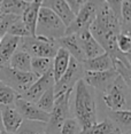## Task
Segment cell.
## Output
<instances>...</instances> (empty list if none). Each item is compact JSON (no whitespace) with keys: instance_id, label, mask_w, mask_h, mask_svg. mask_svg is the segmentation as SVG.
Wrapping results in <instances>:
<instances>
[{"instance_id":"obj_1","label":"cell","mask_w":131,"mask_h":134,"mask_svg":"<svg viewBox=\"0 0 131 134\" xmlns=\"http://www.w3.org/2000/svg\"><path fill=\"white\" fill-rule=\"evenodd\" d=\"M70 116L77 120L82 131L98 123L97 92L81 79L70 95Z\"/></svg>"},{"instance_id":"obj_2","label":"cell","mask_w":131,"mask_h":134,"mask_svg":"<svg viewBox=\"0 0 131 134\" xmlns=\"http://www.w3.org/2000/svg\"><path fill=\"white\" fill-rule=\"evenodd\" d=\"M100 100L111 111L130 110V86H128L123 79L117 76L108 90L105 93L100 94Z\"/></svg>"},{"instance_id":"obj_3","label":"cell","mask_w":131,"mask_h":134,"mask_svg":"<svg viewBox=\"0 0 131 134\" xmlns=\"http://www.w3.org/2000/svg\"><path fill=\"white\" fill-rule=\"evenodd\" d=\"M67 26L53 12L47 8L40 7L38 20L36 24L35 36L46 38L50 40H57L66 35Z\"/></svg>"},{"instance_id":"obj_4","label":"cell","mask_w":131,"mask_h":134,"mask_svg":"<svg viewBox=\"0 0 131 134\" xmlns=\"http://www.w3.org/2000/svg\"><path fill=\"white\" fill-rule=\"evenodd\" d=\"M19 48L28 53L31 57H46L53 59L59 49L56 40H50L46 38L30 36L25 38H20Z\"/></svg>"},{"instance_id":"obj_5","label":"cell","mask_w":131,"mask_h":134,"mask_svg":"<svg viewBox=\"0 0 131 134\" xmlns=\"http://www.w3.org/2000/svg\"><path fill=\"white\" fill-rule=\"evenodd\" d=\"M72 91L63 93L62 95L55 97L53 109L50 112L48 121L46 123V132L47 134H59L62 124L67 118L70 116V95Z\"/></svg>"},{"instance_id":"obj_6","label":"cell","mask_w":131,"mask_h":134,"mask_svg":"<svg viewBox=\"0 0 131 134\" xmlns=\"http://www.w3.org/2000/svg\"><path fill=\"white\" fill-rule=\"evenodd\" d=\"M37 76L32 72H23L12 69L9 66L0 68V81L11 87L19 95L25 92L37 80Z\"/></svg>"},{"instance_id":"obj_7","label":"cell","mask_w":131,"mask_h":134,"mask_svg":"<svg viewBox=\"0 0 131 134\" xmlns=\"http://www.w3.org/2000/svg\"><path fill=\"white\" fill-rule=\"evenodd\" d=\"M102 2V0H86L80 8V10L76 13L72 22L67 26L66 35H72L81 30L89 29L96 19L97 12Z\"/></svg>"},{"instance_id":"obj_8","label":"cell","mask_w":131,"mask_h":134,"mask_svg":"<svg viewBox=\"0 0 131 134\" xmlns=\"http://www.w3.org/2000/svg\"><path fill=\"white\" fill-rule=\"evenodd\" d=\"M84 69L82 66V63L78 62L77 60L70 57V62L67 68L66 72L61 76V78L57 81L54 83V95L55 97L62 95L63 93L72 91L75 85L83 79L84 77Z\"/></svg>"},{"instance_id":"obj_9","label":"cell","mask_w":131,"mask_h":134,"mask_svg":"<svg viewBox=\"0 0 131 134\" xmlns=\"http://www.w3.org/2000/svg\"><path fill=\"white\" fill-rule=\"evenodd\" d=\"M117 74L115 70H107V71L99 72H84L83 80L84 83L94 90L97 93L102 94L108 90V87L113 84V81L116 79Z\"/></svg>"},{"instance_id":"obj_10","label":"cell","mask_w":131,"mask_h":134,"mask_svg":"<svg viewBox=\"0 0 131 134\" xmlns=\"http://www.w3.org/2000/svg\"><path fill=\"white\" fill-rule=\"evenodd\" d=\"M54 78H53V74H52V70L48 71L47 74H45L44 76L37 78V80L30 86L28 90L24 93H22L20 95V97H22L25 101H29L31 103H36L39 100L43 94H44L48 88L54 86Z\"/></svg>"},{"instance_id":"obj_11","label":"cell","mask_w":131,"mask_h":134,"mask_svg":"<svg viewBox=\"0 0 131 134\" xmlns=\"http://www.w3.org/2000/svg\"><path fill=\"white\" fill-rule=\"evenodd\" d=\"M14 107L17 110V112L21 115V117L23 118V120L43 121V123H47L48 121L50 115L40 110L35 103L23 100L22 97H20V95L15 100Z\"/></svg>"},{"instance_id":"obj_12","label":"cell","mask_w":131,"mask_h":134,"mask_svg":"<svg viewBox=\"0 0 131 134\" xmlns=\"http://www.w3.org/2000/svg\"><path fill=\"white\" fill-rule=\"evenodd\" d=\"M76 36H77V39L80 41L82 51H83V53L85 55V60L93 59V57H97L105 53V51L99 45V42L92 37L89 29L81 30V31H78L76 33Z\"/></svg>"},{"instance_id":"obj_13","label":"cell","mask_w":131,"mask_h":134,"mask_svg":"<svg viewBox=\"0 0 131 134\" xmlns=\"http://www.w3.org/2000/svg\"><path fill=\"white\" fill-rule=\"evenodd\" d=\"M41 7L53 12L65 23L66 26H68L75 17V14L72 13L66 0H41Z\"/></svg>"},{"instance_id":"obj_14","label":"cell","mask_w":131,"mask_h":134,"mask_svg":"<svg viewBox=\"0 0 131 134\" xmlns=\"http://www.w3.org/2000/svg\"><path fill=\"white\" fill-rule=\"evenodd\" d=\"M0 117H1L2 130L12 134L16 132L23 121V118L21 117L14 105L0 108Z\"/></svg>"},{"instance_id":"obj_15","label":"cell","mask_w":131,"mask_h":134,"mask_svg":"<svg viewBox=\"0 0 131 134\" xmlns=\"http://www.w3.org/2000/svg\"><path fill=\"white\" fill-rule=\"evenodd\" d=\"M59 47L66 49L69 53L72 59L77 60L78 62H83L85 61V55L82 51V47L80 45V41L77 39V36L76 33H72V35H65L63 37H61L60 39L56 40Z\"/></svg>"},{"instance_id":"obj_16","label":"cell","mask_w":131,"mask_h":134,"mask_svg":"<svg viewBox=\"0 0 131 134\" xmlns=\"http://www.w3.org/2000/svg\"><path fill=\"white\" fill-rule=\"evenodd\" d=\"M81 63H82L84 71H89V72H99V71H107V70H114V60L107 53H103L97 57H93V59L85 60Z\"/></svg>"},{"instance_id":"obj_17","label":"cell","mask_w":131,"mask_h":134,"mask_svg":"<svg viewBox=\"0 0 131 134\" xmlns=\"http://www.w3.org/2000/svg\"><path fill=\"white\" fill-rule=\"evenodd\" d=\"M20 38L11 35H5L0 40V68L7 66L14 52L19 47Z\"/></svg>"},{"instance_id":"obj_18","label":"cell","mask_w":131,"mask_h":134,"mask_svg":"<svg viewBox=\"0 0 131 134\" xmlns=\"http://www.w3.org/2000/svg\"><path fill=\"white\" fill-rule=\"evenodd\" d=\"M40 7H41V0H36V1H33L27 6L25 10L23 12L22 16H21V20L24 23V25L27 26V29L29 30L31 36H35L36 24H37L38 13Z\"/></svg>"},{"instance_id":"obj_19","label":"cell","mask_w":131,"mask_h":134,"mask_svg":"<svg viewBox=\"0 0 131 134\" xmlns=\"http://www.w3.org/2000/svg\"><path fill=\"white\" fill-rule=\"evenodd\" d=\"M70 55L66 49L59 47L56 54L53 57V64H52V74H53L54 81H57L61 76L66 72L67 68L70 62Z\"/></svg>"},{"instance_id":"obj_20","label":"cell","mask_w":131,"mask_h":134,"mask_svg":"<svg viewBox=\"0 0 131 134\" xmlns=\"http://www.w3.org/2000/svg\"><path fill=\"white\" fill-rule=\"evenodd\" d=\"M107 118L111 119L122 134H131V112L130 110H120L107 112Z\"/></svg>"},{"instance_id":"obj_21","label":"cell","mask_w":131,"mask_h":134,"mask_svg":"<svg viewBox=\"0 0 131 134\" xmlns=\"http://www.w3.org/2000/svg\"><path fill=\"white\" fill-rule=\"evenodd\" d=\"M8 66L12 69L19 70V71L31 72V56L17 47V49L14 52V54L11 57Z\"/></svg>"},{"instance_id":"obj_22","label":"cell","mask_w":131,"mask_h":134,"mask_svg":"<svg viewBox=\"0 0 131 134\" xmlns=\"http://www.w3.org/2000/svg\"><path fill=\"white\" fill-rule=\"evenodd\" d=\"M80 134H122V133L115 126V124L106 117L102 120L94 124L93 126H91L90 129L82 131Z\"/></svg>"},{"instance_id":"obj_23","label":"cell","mask_w":131,"mask_h":134,"mask_svg":"<svg viewBox=\"0 0 131 134\" xmlns=\"http://www.w3.org/2000/svg\"><path fill=\"white\" fill-rule=\"evenodd\" d=\"M28 5L29 4L22 1V0H1V2H0V13L21 17Z\"/></svg>"},{"instance_id":"obj_24","label":"cell","mask_w":131,"mask_h":134,"mask_svg":"<svg viewBox=\"0 0 131 134\" xmlns=\"http://www.w3.org/2000/svg\"><path fill=\"white\" fill-rule=\"evenodd\" d=\"M45 132H46V123L23 120L14 134H44Z\"/></svg>"},{"instance_id":"obj_25","label":"cell","mask_w":131,"mask_h":134,"mask_svg":"<svg viewBox=\"0 0 131 134\" xmlns=\"http://www.w3.org/2000/svg\"><path fill=\"white\" fill-rule=\"evenodd\" d=\"M53 59L46 57H31V72L37 77H41L52 70Z\"/></svg>"},{"instance_id":"obj_26","label":"cell","mask_w":131,"mask_h":134,"mask_svg":"<svg viewBox=\"0 0 131 134\" xmlns=\"http://www.w3.org/2000/svg\"><path fill=\"white\" fill-rule=\"evenodd\" d=\"M120 24L121 32L130 33L131 25V0H122L120 8Z\"/></svg>"},{"instance_id":"obj_27","label":"cell","mask_w":131,"mask_h":134,"mask_svg":"<svg viewBox=\"0 0 131 134\" xmlns=\"http://www.w3.org/2000/svg\"><path fill=\"white\" fill-rule=\"evenodd\" d=\"M54 87V86H53ZM51 87L39 97V100L35 103L40 110H43L46 114H50L53 109L54 102H55V95H54V88Z\"/></svg>"},{"instance_id":"obj_28","label":"cell","mask_w":131,"mask_h":134,"mask_svg":"<svg viewBox=\"0 0 131 134\" xmlns=\"http://www.w3.org/2000/svg\"><path fill=\"white\" fill-rule=\"evenodd\" d=\"M17 97H19V94L15 91L0 81V108L14 105V102Z\"/></svg>"},{"instance_id":"obj_29","label":"cell","mask_w":131,"mask_h":134,"mask_svg":"<svg viewBox=\"0 0 131 134\" xmlns=\"http://www.w3.org/2000/svg\"><path fill=\"white\" fill-rule=\"evenodd\" d=\"M6 35H11V36H14V37H17V38H25V37H30V32L29 30L27 29V26L24 25V23L22 22L21 17H19L16 21H14L13 23L9 25Z\"/></svg>"},{"instance_id":"obj_30","label":"cell","mask_w":131,"mask_h":134,"mask_svg":"<svg viewBox=\"0 0 131 134\" xmlns=\"http://www.w3.org/2000/svg\"><path fill=\"white\" fill-rule=\"evenodd\" d=\"M114 70L116 71L118 77H121L124 80V83L131 87V65L125 64L121 61L114 60Z\"/></svg>"},{"instance_id":"obj_31","label":"cell","mask_w":131,"mask_h":134,"mask_svg":"<svg viewBox=\"0 0 131 134\" xmlns=\"http://www.w3.org/2000/svg\"><path fill=\"white\" fill-rule=\"evenodd\" d=\"M116 47L123 54H130L131 51V37L130 33L120 32L116 36Z\"/></svg>"},{"instance_id":"obj_32","label":"cell","mask_w":131,"mask_h":134,"mask_svg":"<svg viewBox=\"0 0 131 134\" xmlns=\"http://www.w3.org/2000/svg\"><path fill=\"white\" fill-rule=\"evenodd\" d=\"M81 132H82V129L80 124L77 123V120L72 117H69L62 124L59 134H80Z\"/></svg>"},{"instance_id":"obj_33","label":"cell","mask_w":131,"mask_h":134,"mask_svg":"<svg viewBox=\"0 0 131 134\" xmlns=\"http://www.w3.org/2000/svg\"><path fill=\"white\" fill-rule=\"evenodd\" d=\"M19 19V16H14V15H6V14H0V40L4 38L6 35L8 28L14 21Z\"/></svg>"},{"instance_id":"obj_34","label":"cell","mask_w":131,"mask_h":134,"mask_svg":"<svg viewBox=\"0 0 131 134\" xmlns=\"http://www.w3.org/2000/svg\"><path fill=\"white\" fill-rule=\"evenodd\" d=\"M106 5L109 6V8L113 9L115 14L117 16H120V8H121V4H122V0H102Z\"/></svg>"},{"instance_id":"obj_35","label":"cell","mask_w":131,"mask_h":134,"mask_svg":"<svg viewBox=\"0 0 131 134\" xmlns=\"http://www.w3.org/2000/svg\"><path fill=\"white\" fill-rule=\"evenodd\" d=\"M22 1H24V2H27V4H31V2H33V1H36V0H22Z\"/></svg>"},{"instance_id":"obj_36","label":"cell","mask_w":131,"mask_h":134,"mask_svg":"<svg viewBox=\"0 0 131 134\" xmlns=\"http://www.w3.org/2000/svg\"><path fill=\"white\" fill-rule=\"evenodd\" d=\"M0 134H12V133H8V132H6V131L1 130V131H0Z\"/></svg>"},{"instance_id":"obj_37","label":"cell","mask_w":131,"mask_h":134,"mask_svg":"<svg viewBox=\"0 0 131 134\" xmlns=\"http://www.w3.org/2000/svg\"><path fill=\"white\" fill-rule=\"evenodd\" d=\"M2 130V125H1V117H0V131Z\"/></svg>"},{"instance_id":"obj_38","label":"cell","mask_w":131,"mask_h":134,"mask_svg":"<svg viewBox=\"0 0 131 134\" xmlns=\"http://www.w3.org/2000/svg\"><path fill=\"white\" fill-rule=\"evenodd\" d=\"M83 1H84V2H85V1H86V0H83Z\"/></svg>"},{"instance_id":"obj_39","label":"cell","mask_w":131,"mask_h":134,"mask_svg":"<svg viewBox=\"0 0 131 134\" xmlns=\"http://www.w3.org/2000/svg\"><path fill=\"white\" fill-rule=\"evenodd\" d=\"M44 134H47V133H44Z\"/></svg>"},{"instance_id":"obj_40","label":"cell","mask_w":131,"mask_h":134,"mask_svg":"<svg viewBox=\"0 0 131 134\" xmlns=\"http://www.w3.org/2000/svg\"><path fill=\"white\" fill-rule=\"evenodd\" d=\"M0 2H1V0H0Z\"/></svg>"},{"instance_id":"obj_41","label":"cell","mask_w":131,"mask_h":134,"mask_svg":"<svg viewBox=\"0 0 131 134\" xmlns=\"http://www.w3.org/2000/svg\"><path fill=\"white\" fill-rule=\"evenodd\" d=\"M0 14H1V13H0Z\"/></svg>"}]
</instances>
